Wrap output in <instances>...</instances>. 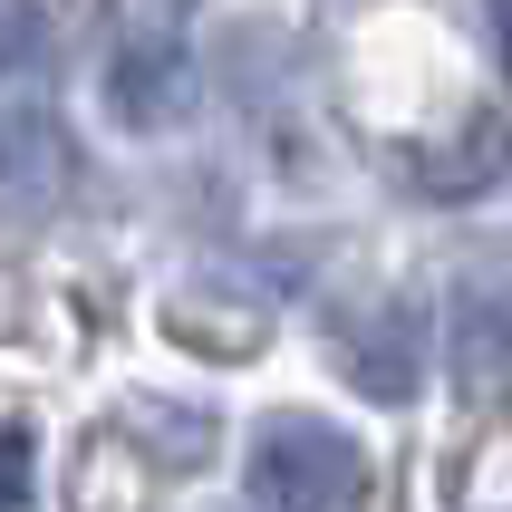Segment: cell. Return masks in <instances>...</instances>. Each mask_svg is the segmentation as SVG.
<instances>
[{
  "instance_id": "6da1fadb",
  "label": "cell",
  "mask_w": 512,
  "mask_h": 512,
  "mask_svg": "<svg viewBox=\"0 0 512 512\" xmlns=\"http://www.w3.org/2000/svg\"><path fill=\"white\" fill-rule=\"evenodd\" d=\"M252 493L281 512H329L368 493V455L358 435H339L329 416H271L252 435Z\"/></svg>"
},
{
  "instance_id": "7a4b0ae2",
  "label": "cell",
  "mask_w": 512,
  "mask_h": 512,
  "mask_svg": "<svg viewBox=\"0 0 512 512\" xmlns=\"http://www.w3.org/2000/svg\"><path fill=\"white\" fill-rule=\"evenodd\" d=\"M68 184H78V145H68V126L39 116V107H10V116H0V203L49 213V203H68Z\"/></svg>"
},
{
  "instance_id": "3957f363",
  "label": "cell",
  "mask_w": 512,
  "mask_h": 512,
  "mask_svg": "<svg viewBox=\"0 0 512 512\" xmlns=\"http://www.w3.org/2000/svg\"><path fill=\"white\" fill-rule=\"evenodd\" d=\"M107 97H116L126 126H165L174 97H184V49H174V39H136V49L107 68Z\"/></svg>"
},
{
  "instance_id": "277c9868",
  "label": "cell",
  "mask_w": 512,
  "mask_h": 512,
  "mask_svg": "<svg viewBox=\"0 0 512 512\" xmlns=\"http://www.w3.org/2000/svg\"><path fill=\"white\" fill-rule=\"evenodd\" d=\"M29 58H39V10L29 0H0V78L29 68Z\"/></svg>"
},
{
  "instance_id": "5b68a950",
  "label": "cell",
  "mask_w": 512,
  "mask_h": 512,
  "mask_svg": "<svg viewBox=\"0 0 512 512\" xmlns=\"http://www.w3.org/2000/svg\"><path fill=\"white\" fill-rule=\"evenodd\" d=\"M29 493V435H0V503Z\"/></svg>"
}]
</instances>
